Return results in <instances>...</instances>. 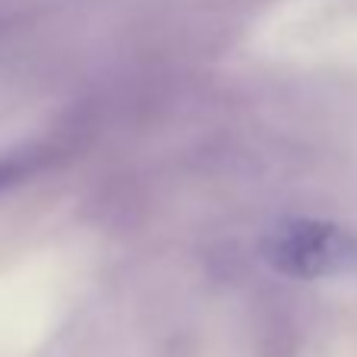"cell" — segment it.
<instances>
[{"instance_id":"6da1fadb","label":"cell","mask_w":357,"mask_h":357,"mask_svg":"<svg viewBox=\"0 0 357 357\" xmlns=\"http://www.w3.org/2000/svg\"><path fill=\"white\" fill-rule=\"evenodd\" d=\"M263 259L272 272L297 282L357 275V228L326 218H294L266 234Z\"/></svg>"},{"instance_id":"7a4b0ae2","label":"cell","mask_w":357,"mask_h":357,"mask_svg":"<svg viewBox=\"0 0 357 357\" xmlns=\"http://www.w3.org/2000/svg\"><path fill=\"white\" fill-rule=\"evenodd\" d=\"M26 171H29V165L22 158H0V190L10 187L13 181H20Z\"/></svg>"}]
</instances>
